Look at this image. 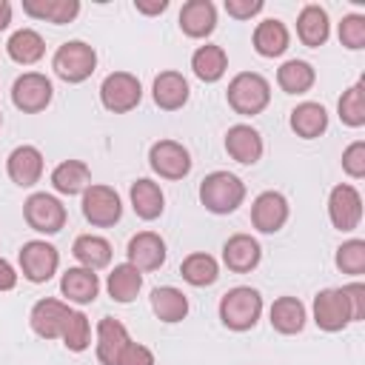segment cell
I'll return each instance as SVG.
<instances>
[{
    "mask_svg": "<svg viewBox=\"0 0 365 365\" xmlns=\"http://www.w3.org/2000/svg\"><path fill=\"white\" fill-rule=\"evenodd\" d=\"M245 200V182L231 171H211L200 182V202L211 214H231Z\"/></svg>",
    "mask_w": 365,
    "mask_h": 365,
    "instance_id": "1",
    "label": "cell"
},
{
    "mask_svg": "<svg viewBox=\"0 0 365 365\" xmlns=\"http://www.w3.org/2000/svg\"><path fill=\"white\" fill-rule=\"evenodd\" d=\"M262 314V297L251 285H237L220 299V319L231 331H248Z\"/></svg>",
    "mask_w": 365,
    "mask_h": 365,
    "instance_id": "2",
    "label": "cell"
},
{
    "mask_svg": "<svg viewBox=\"0 0 365 365\" xmlns=\"http://www.w3.org/2000/svg\"><path fill=\"white\" fill-rule=\"evenodd\" d=\"M225 94H228V106L242 117H254L271 103V86L257 71H240L228 83Z\"/></svg>",
    "mask_w": 365,
    "mask_h": 365,
    "instance_id": "3",
    "label": "cell"
},
{
    "mask_svg": "<svg viewBox=\"0 0 365 365\" xmlns=\"http://www.w3.org/2000/svg\"><path fill=\"white\" fill-rule=\"evenodd\" d=\"M54 74L66 83H83L94 74V66H97V54L88 43L83 40H68L63 43L57 51H54Z\"/></svg>",
    "mask_w": 365,
    "mask_h": 365,
    "instance_id": "4",
    "label": "cell"
},
{
    "mask_svg": "<svg viewBox=\"0 0 365 365\" xmlns=\"http://www.w3.org/2000/svg\"><path fill=\"white\" fill-rule=\"evenodd\" d=\"M83 217H86L91 225H100V228L114 225V222L123 217L120 194H117L111 185H97V182H91V185L83 191Z\"/></svg>",
    "mask_w": 365,
    "mask_h": 365,
    "instance_id": "5",
    "label": "cell"
},
{
    "mask_svg": "<svg viewBox=\"0 0 365 365\" xmlns=\"http://www.w3.org/2000/svg\"><path fill=\"white\" fill-rule=\"evenodd\" d=\"M23 217H26L29 228H34L40 234H57L66 225V205L57 197L37 191L23 202Z\"/></svg>",
    "mask_w": 365,
    "mask_h": 365,
    "instance_id": "6",
    "label": "cell"
},
{
    "mask_svg": "<svg viewBox=\"0 0 365 365\" xmlns=\"http://www.w3.org/2000/svg\"><path fill=\"white\" fill-rule=\"evenodd\" d=\"M140 97H143L140 80L128 71H111L100 86V100L114 114H125V111L137 108Z\"/></svg>",
    "mask_w": 365,
    "mask_h": 365,
    "instance_id": "7",
    "label": "cell"
},
{
    "mask_svg": "<svg viewBox=\"0 0 365 365\" xmlns=\"http://www.w3.org/2000/svg\"><path fill=\"white\" fill-rule=\"evenodd\" d=\"M60 265V254L46 240H29L20 248V271L29 282H48Z\"/></svg>",
    "mask_w": 365,
    "mask_h": 365,
    "instance_id": "8",
    "label": "cell"
},
{
    "mask_svg": "<svg viewBox=\"0 0 365 365\" xmlns=\"http://www.w3.org/2000/svg\"><path fill=\"white\" fill-rule=\"evenodd\" d=\"M314 322L322 328V331H342L348 322H354V314H351V302L345 297L342 288H322L317 297H314Z\"/></svg>",
    "mask_w": 365,
    "mask_h": 365,
    "instance_id": "9",
    "label": "cell"
},
{
    "mask_svg": "<svg viewBox=\"0 0 365 365\" xmlns=\"http://www.w3.org/2000/svg\"><path fill=\"white\" fill-rule=\"evenodd\" d=\"M51 94H54L51 80H48L46 74H40V71H26V74H20V77L14 80V86H11V103H14L20 111H26V114L43 111V108L51 103Z\"/></svg>",
    "mask_w": 365,
    "mask_h": 365,
    "instance_id": "10",
    "label": "cell"
},
{
    "mask_svg": "<svg viewBox=\"0 0 365 365\" xmlns=\"http://www.w3.org/2000/svg\"><path fill=\"white\" fill-rule=\"evenodd\" d=\"M148 163L165 180H182L191 171V154L177 140H160V143H154L151 151H148Z\"/></svg>",
    "mask_w": 365,
    "mask_h": 365,
    "instance_id": "11",
    "label": "cell"
},
{
    "mask_svg": "<svg viewBox=\"0 0 365 365\" xmlns=\"http://www.w3.org/2000/svg\"><path fill=\"white\" fill-rule=\"evenodd\" d=\"M328 217L334 222V228L339 231H354L362 220V197L354 185L348 182H339L331 188V197H328Z\"/></svg>",
    "mask_w": 365,
    "mask_h": 365,
    "instance_id": "12",
    "label": "cell"
},
{
    "mask_svg": "<svg viewBox=\"0 0 365 365\" xmlns=\"http://www.w3.org/2000/svg\"><path fill=\"white\" fill-rule=\"evenodd\" d=\"M68 314H71V308H68L66 302L46 297V299H37V302H34V308H31V314H29V322H31V331H34L37 336H43V339H57V336L63 334V328H66Z\"/></svg>",
    "mask_w": 365,
    "mask_h": 365,
    "instance_id": "13",
    "label": "cell"
},
{
    "mask_svg": "<svg viewBox=\"0 0 365 365\" xmlns=\"http://www.w3.org/2000/svg\"><path fill=\"white\" fill-rule=\"evenodd\" d=\"M288 220V200L279 191H262L251 205V225L262 234H274Z\"/></svg>",
    "mask_w": 365,
    "mask_h": 365,
    "instance_id": "14",
    "label": "cell"
},
{
    "mask_svg": "<svg viewBox=\"0 0 365 365\" xmlns=\"http://www.w3.org/2000/svg\"><path fill=\"white\" fill-rule=\"evenodd\" d=\"M128 262L137 268V271H154L165 262V242L160 234L154 231H140L128 240Z\"/></svg>",
    "mask_w": 365,
    "mask_h": 365,
    "instance_id": "15",
    "label": "cell"
},
{
    "mask_svg": "<svg viewBox=\"0 0 365 365\" xmlns=\"http://www.w3.org/2000/svg\"><path fill=\"white\" fill-rule=\"evenodd\" d=\"M6 171H9L11 182H17L20 188H31L43 177V154H40V148L17 145L6 160Z\"/></svg>",
    "mask_w": 365,
    "mask_h": 365,
    "instance_id": "16",
    "label": "cell"
},
{
    "mask_svg": "<svg viewBox=\"0 0 365 365\" xmlns=\"http://www.w3.org/2000/svg\"><path fill=\"white\" fill-rule=\"evenodd\" d=\"M225 151L242 163V165H254L259 157H262V137L257 128L245 125V123H237L225 131Z\"/></svg>",
    "mask_w": 365,
    "mask_h": 365,
    "instance_id": "17",
    "label": "cell"
},
{
    "mask_svg": "<svg viewBox=\"0 0 365 365\" xmlns=\"http://www.w3.org/2000/svg\"><path fill=\"white\" fill-rule=\"evenodd\" d=\"M259 257H262V248L251 234H234L222 245V262L237 274L254 271L259 265Z\"/></svg>",
    "mask_w": 365,
    "mask_h": 365,
    "instance_id": "18",
    "label": "cell"
},
{
    "mask_svg": "<svg viewBox=\"0 0 365 365\" xmlns=\"http://www.w3.org/2000/svg\"><path fill=\"white\" fill-rule=\"evenodd\" d=\"M131 342L125 325L114 317H103L100 325H97V359L103 365H117L123 348Z\"/></svg>",
    "mask_w": 365,
    "mask_h": 365,
    "instance_id": "19",
    "label": "cell"
},
{
    "mask_svg": "<svg viewBox=\"0 0 365 365\" xmlns=\"http://www.w3.org/2000/svg\"><path fill=\"white\" fill-rule=\"evenodd\" d=\"M60 291H63V297H66L68 302L88 305V302H94L97 294H100V279H97V274H94L91 268L77 265V268H68V271L63 274Z\"/></svg>",
    "mask_w": 365,
    "mask_h": 365,
    "instance_id": "20",
    "label": "cell"
},
{
    "mask_svg": "<svg viewBox=\"0 0 365 365\" xmlns=\"http://www.w3.org/2000/svg\"><path fill=\"white\" fill-rule=\"evenodd\" d=\"M180 29L188 37H208L217 29V9L211 0H188L180 9Z\"/></svg>",
    "mask_w": 365,
    "mask_h": 365,
    "instance_id": "21",
    "label": "cell"
},
{
    "mask_svg": "<svg viewBox=\"0 0 365 365\" xmlns=\"http://www.w3.org/2000/svg\"><path fill=\"white\" fill-rule=\"evenodd\" d=\"M297 34H299L302 46H308V48L322 46V43L328 40V34H331L328 11H325L322 6H317V3H308V6L299 11V17H297Z\"/></svg>",
    "mask_w": 365,
    "mask_h": 365,
    "instance_id": "22",
    "label": "cell"
},
{
    "mask_svg": "<svg viewBox=\"0 0 365 365\" xmlns=\"http://www.w3.org/2000/svg\"><path fill=\"white\" fill-rule=\"evenodd\" d=\"M154 103L165 111L182 108L188 100V80L180 71H163L154 77Z\"/></svg>",
    "mask_w": 365,
    "mask_h": 365,
    "instance_id": "23",
    "label": "cell"
},
{
    "mask_svg": "<svg viewBox=\"0 0 365 365\" xmlns=\"http://www.w3.org/2000/svg\"><path fill=\"white\" fill-rule=\"evenodd\" d=\"M51 185L60 194H83L91 185V171L83 160H63L54 171H51Z\"/></svg>",
    "mask_w": 365,
    "mask_h": 365,
    "instance_id": "24",
    "label": "cell"
},
{
    "mask_svg": "<svg viewBox=\"0 0 365 365\" xmlns=\"http://www.w3.org/2000/svg\"><path fill=\"white\" fill-rule=\"evenodd\" d=\"M288 40H291L288 29L277 17H268V20L257 23V29H254V48L262 57H279L288 48Z\"/></svg>",
    "mask_w": 365,
    "mask_h": 365,
    "instance_id": "25",
    "label": "cell"
},
{
    "mask_svg": "<svg viewBox=\"0 0 365 365\" xmlns=\"http://www.w3.org/2000/svg\"><path fill=\"white\" fill-rule=\"evenodd\" d=\"M131 208L140 220H157L165 208V197L154 180H137L131 182Z\"/></svg>",
    "mask_w": 365,
    "mask_h": 365,
    "instance_id": "26",
    "label": "cell"
},
{
    "mask_svg": "<svg viewBox=\"0 0 365 365\" xmlns=\"http://www.w3.org/2000/svg\"><path fill=\"white\" fill-rule=\"evenodd\" d=\"M71 254L83 268L97 271V268H106L111 262V242L97 237V234H80L71 245Z\"/></svg>",
    "mask_w": 365,
    "mask_h": 365,
    "instance_id": "27",
    "label": "cell"
},
{
    "mask_svg": "<svg viewBox=\"0 0 365 365\" xmlns=\"http://www.w3.org/2000/svg\"><path fill=\"white\" fill-rule=\"evenodd\" d=\"M23 11L37 20H48L54 26L71 23L80 11V0H23Z\"/></svg>",
    "mask_w": 365,
    "mask_h": 365,
    "instance_id": "28",
    "label": "cell"
},
{
    "mask_svg": "<svg viewBox=\"0 0 365 365\" xmlns=\"http://www.w3.org/2000/svg\"><path fill=\"white\" fill-rule=\"evenodd\" d=\"M6 51H9V57H11L14 63L31 66V63H37V60L46 54V40H43L34 29H17V31L9 37Z\"/></svg>",
    "mask_w": 365,
    "mask_h": 365,
    "instance_id": "29",
    "label": "cell"
},
{
    "mask_svg": "<svg viewBox=\"0 0 365 365\" xmlns=\"http://www.w3.org/2000/svg\"><path fill=\"white\" fill-rule=\"evenodd\" d=\"M191 68L194 74L202 80V83H217L225 68H228V57L222 51V46H214V43H205L200 46L194 54H191Z\"/></svg>",
    "mask_w": 365,
    "mask_h": 365,
    "instance_id": "30",
    "label": "cell"
},
{
    "mask_svg": "<svg viewBox=\"0 0 365 365\" xmlns=\"http://www.w3.org/2000/svg\"><path fill=\"white\" fill-rule=\"evenodd\" d=\"M291 128L302 140H314L328 128V111L319 103H299L291 111Z\"/></svg>",
    "mask_w": 365,
    "mask_h": 365,
    "instance_id": "31",
    "label": "cell"
},
{
    "mask_svg": "<svg viewBox=\"0 0 365 365\" xmlns=\"http://www.w3.org/2000/svg\"><path fill=\"white\" fill-rule=\"evenodd\" d=\"M106 288H108L114 302H131V299H137V294L143 288V274L131 262H120L111 268Z\"/></svg>",
    "mask_w": 365,
    "mask_h": 365,
    "instance_id": "32",
    "label": "cell"
},
{
    "mask_svg": "<svg viewBox=\"0 0 365 365\" xmlns=\"http://www.w3.org/2000/svg\"><path fill=\"white\" fill-rule=\"evenodd\" d=\"M151 311L163 319V322H180L188 314V299L180 288L174 285H160L151 291Z\"/></svg>",
    "mask_w": 365,
    "mask_h": 365,
    "instance_id": "33",
    "label": "cell"
},
{
    "mask_svg": "<svg viewBox=\"0 0 365 365\" xmlns=\"http://www.w3.org/2000/svg\"><path fill=\"white\" fill-rule=\"evenodd\" d=\"M271 325L279 334H299L305 328V305L297 297H279L271 305Z\"/></svg>",
    "mask_w": 365,
    "mask_h": 365,
    "instance_id": "34",
    "label": "cell"
},
{
    "mask_svg": "<svg viewBox=\"0 0 365 365\" xmlns=\"http://www.w3.org/2000/svg\"><path fill=\"white\" fill-rule=\"evenodd\" d=\"M314 80H317L314 66L305 60H288L277 68V83L285 94H305L314 86Z\"/></svg>",
    "mask_w": 365,
    "mask_h": 365,
    "instance_id": "35",
    "label": "cell"
},
{
    "mask_svg": "<svg viewBox=\"0 0 365 365\" xmlns=\"http://www.w3.org/2000/svg\"><path fill=\"white\" fill-rule=\"evenodd\" d=\"M180 274H182V279H185L188 285L202 288V285L217 282V277H220V265H217V259H214L211 254L197 251V254H188V257L182 259Z\"/></svg>",
    "mask_w": 365,
    "mask_h": 365,
    "instance_id": "36",
    "label": "cell"
},
{
    "mask_svg": "<svg viewBox=\"0 0 365 365\" xmlns=\"http://www.w3.org/2000/svg\"><path fill=\"white\" fill-rule=\"evenodd\" d=\"M339 120L351 128H359L365 125V86L362 83H354L342 97H339Z\"/></svg>",
    "mask_w": 365,
    "mask_h": 365,
    "instance_id": "37",
    "label": "cell"
},
{
    "mask_svg": "<svg viewBox=\"0 0 365 365\" xmlns=\"http://www.w3.org/2000/svg\"><path fill=\"white\" fill-rule=\"evenodd\" d=\"M60 339H63V345H66L68 351H74V354L86 351V348L91 345V325H88V317H86L83 311H71L68 319H66V328H63Z\"/></svg>",
    "mask_w": 365,
    "mask_h": 365,
    "instance_id": "38",
    "label": "cell"
},
{
    "mask_svg": "<svg viewBox=\"0 0 365 365\" xmlns=\"http://www.w3.org/2000/svg\"><path fill=\"white\" fill-rule=\"evenodd\" d=\"M336 268L342 274H362L365 271V242L362 240H348L336 248Z\"/></svg>",
    "mask_w": 365,
    "mask_h": 365,
    "instance_id": "39",
    "label": "cell"
},
{
    "mask_svg": "<svg viewBox=\"0 0 365 365\" xmlns=\"http://www.w3.org/2000/svg\"><path fill=\"white\" fill-rule=\"evenodd\" d=\"M339 43L351 51L365 48V17L362 14H348L339 23Z\"/></svg>",
    "mask_w": 365,
    "mask_h": 365,
    "instance_id": "40",
    "label": "cell"
},
{
    "mask_svg": "<svg viewBox=\"0 0 365 365\" xmlns=\"http://www.w3.org/2000/svg\"><path fill=\"white\" fill-rule=\"evenodd\" d=\"M342 168H345V174H351L354 180L365 177V143H362V140L351 143V145L342 151Z\"/></svg>",
    "mask_w": 365,
    "mask_h": 365,
    "instance_id": "41",
    "label": "cell"
},
{
    "mask_svg": "<svg viewBox=\"0 0 365 365\" xmlns=\"http://www.w3.org/2000/svg\"><path fill=\"white\" fill-rule=\"evenodd\" d=\"M117 365H154V354L140 345V342H128L117 359Z\"/></svg>",
    "mask_w": 365,
    "mask_h": 365,
    "instance_id": "42",
    "label": "cell"
},
{
    "mask_svg": "<svg viewBox=\"0 0 365 365\" xmlns=\"http://www.w3.org/2000/svg\"><path fill=\"white\" fill-rule=\"evenodd\" d=\"M262 0H225V11L237 20H251L254 14L262 11Z\"/></svg>",
    "mask_w": 365,
    "mask_h": 365,
    "instance_id": "43",
    "label": "cell"
},
{
    "mask_svg": "<svg viewBox=\"0 0 365 365\" xmlns=\"http://www.w3.org/2000/svg\"><path fill=\"white\" fill-rule=\"evenodd\" d=\"M342 291H345V297H348V302H351L354 319H365V285H362V282H351V285H345Z\"/></svg>",
    "mask_w": 365,
    "mask_h": 365,
    "instance_id": "44",
    "label": "cell"
},
{
    "mask_svg": "<svg viewBox=\"0 0 365 365\" xmlns=\"http://www.w3.org/2000/svg\"><path fill=\"white\" fill-rule=\"evenodd\" d=\"M14 285H17V274H14L11 262L0 257V291H11Z\"/></svg>",
    "mask_w": 365,
    "mask_h": 365,
    "instance_id": "45",
    "label": "cell"
},
{
    "mask_svg": "<svg viewBox=\"0 0 365 365\" xmlns=\"http://www.w3.org/2000/svg\"><path fill=\"white\" fill-rule=\"evenodd\" d=\"M134 9L143 14H160L168 9V0H134Z\"/></svg>",
    "mask_w": 365,
    "mask_h": 365,
    "instance_id": "46",
    "label": "cell"
},
{
    "mask_svg": "<svg viewBox=\"0 0 365 365\" xmlns=\"http://www.w3.org/2000/svg\"><path fill=\"white\" fill-rule=\"evenodd\" d=\"M9 23H11V3L0 0V31L9 29Z\"/></svg>",
    "mask_w": 365,
    "mask_h": 365,
    "instance_id": "47",
    "label": "cell"
},
{
    "mask_svg": "<svg viewBox=\"0 0 365 365\" xmlns=\"http://www.w3.org/2000/svg\"><path fill=\"white\" fill-rule=\"evenodd\" d=\"M0 125H3V114H0Z\"/></svg>",
    "mask_w": 365,
    "mask_h": 365,
    "instance_id": "48",
    "label": "cell"
}]
</instances>
